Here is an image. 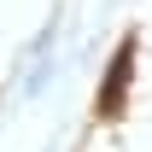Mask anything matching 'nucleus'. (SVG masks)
Here are the masks:
<instances>
[{
	"mask_svg": "<svg viewBox=\"0 0 152 152\" xmlns=\"http://www.w3.org/2000/svg\"><path fill=\"white\" fill-rule=\"evenodd\" d=\"M123 82H129V47L117 53V76H105V111H111L117 99H123Z\"/></svg>",
	"mask_w": 152,
	"mask_h": 152,
	"instance_id": "1",
	"label": "nucleus"
}]
</instances>
